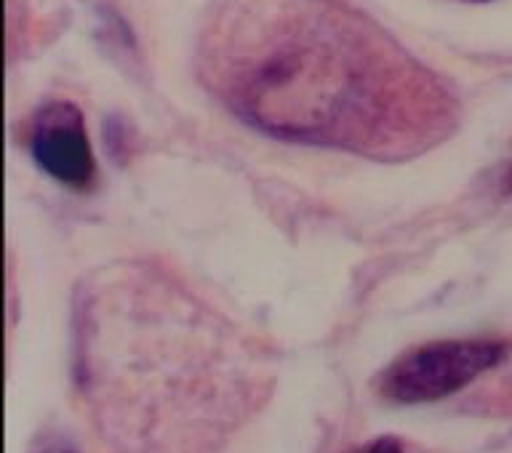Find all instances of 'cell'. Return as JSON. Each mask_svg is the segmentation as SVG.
Wrapping results in <instances>:
<instances>
[{
    "mask_svg": "<svg viewBox=\"0 0 512 453\" xmlns=\"http://www.w3.org/2000/svg\"><path fill=\"white\" fill-rule=\"evenodd\" d=\"M195 67L246 126L360 158L411 160L459 123L446 80L344 0H214Z\"/></svg>",
    "mask_w": 512,
    "mask_h": 453,
    "instance_id": "6da1fadb",
    "label": "cell"
},
{
    "mask_svg": "<svg viewBox=\"0 0 512 453\" xmlns=\"http://www.w3.org/2000/svg\"><path fill=\"white\" fill-rule=\"evenodd\" d=\"M75 382L102 453H224L272 374L254 339L190 288L123 262L75 296Z\"/></svg>",
    "mask_w": 512,
    "mask_h": 453,
    "instance_id": "7a4b0ae2",
    "label": "cell"
},
{
    "mask_svg": "<svg viewBox=\"0 0 512 453\" xmlns=\"http://www.w3.org/2000/svg\"><path fill=\"white\" fill-rule=\"evenodd\" d=\"M507 358L496 339H440L403 352L379 376V392L392 403H432L464 390Z\"/></svg>",
    "mask_w": 512,
    "mask_h": 453,
    "instance_id": "3957f363",
    "label": "cell"
},
{
    "mask_svg": "<svg viewBox=\"0 0 512 453\" xmlns=\"http://www.w3.org/2000/svg\"><path fill=\"white\" fill-rule=\"evenodd\" d=\"M32 158L59 184L86 190L96 176L86 123L70 102H51L35 115L30 134Z\"/></svg>",
    "mask_w": 512,
    "mask_h": 453,
    "instance_id": "277c9868",
    "label": "cell"
},
{
    "mask_svg": "<svg viewBox=\"0 0 512 453\" xmlns=\"http://www.w3.org/2000/svg\"><path fill=\"white\" fill-rule=\"evenodd\" d=\"M355 453H403V446L395 438H376L371 446L358 448Z\"/></svg>",
    "mask_w": 512,
    "mask_h": 453,
    "instance_id": "5b68a950",
    "label": "cell"
},
{
    "mask_svg": "<svg viewBox=\"0 0 512 453\" xmlns=\"http://www.w3.org/2000/svg\"><path fill=\"white\" fill-rule=\"evenodd\" d=\"M40 453H72L70 448H62V446H51V448H43Z\"/></svg>",
    "mask_w": 512,
    "mask_h": 453,
    "instance_id": "8992f818",
    "label": "cell"
},
{
    "mask_svg": "<svg viewBox=\"0 0 512 453\" xmlns=\"http://www.w3.org/2000/svg\"><path fill=\"white\" fill-rule=\"evenodd\" d=\"M504 190L512 195V166H510V171H507V179H504Z\"/></svg>",
    "mask_w": 512,
    "mask_h": 453,
    "instance_id": "52a82bcc",
    "label": "cell"
}]
</instances>
